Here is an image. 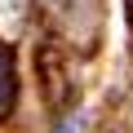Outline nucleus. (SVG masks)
<instances>
[{"label": "nucleus", "instance_id": "obj_1", "mask_svg": "<svg viewBox=\"0 0 133 133\" xmlns=\"http://www.w3.org/2000/svg\"><path fill=\"white\" fill-rule=\"evenodd\" d=\"M14 93H18V80H14V62H9V53L0 49V115H5L9 107H14Z\"/></svg>", "mask_w": 133, "mask_h": 133}]
</instances>
